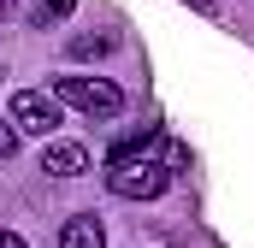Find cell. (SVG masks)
Wrapping results in <instances>:
<instances>
[{
	"label": "cell",
	"mask_w": 254,
	"mask_h": 248,
	"mask_svg": "<svg viewBox=\"0 0 254 248\" xmlns=\"http://www.w3.org/2000/svg\"><path fill=\"white\" fill-rule=\"evenodd\" d=\"M42 172L48 178H83L89 172V148L83 142H48L42 148Z\"/></svg>",
	"instance_id": "obj_4"
},
{
	"label": "cell",
	"mask_w": 254,
	"mask_h": 248,
	"mask_svg": "<svg viewBox=\"0 0 254 248\" xmlns=\"http://www.w3.org/2000/svg\"><path fill=\"white\" fill-rule=\"evenodd\" d=\"M12 148H18V130H12V124H0V160H6Z\"/></svg>",
	"instance_id": "obj_9"
},
{
	"label": "cell",
	"mask_w": 254,
	"mask_h": 248,
	"mask_svg": "<svg viewBox=\"0 0 254 248\" xmlns=\"http://www.w3.org/2000/svg\"><path fill=\"white\" fill-rule=\"evenodd\" d=\"M54 101L89 113V119H119L125 113V89L107 83V77H54Z\"/></svg>",
	"instance_id": "obj_1"
},
{
	"label": "cell",
	"mask_w": 254,
	"mask_h": 248,
	"mask_svg": "<svg viewBox=\"0 0 254 248\" xmlns=\"http://www.w3.org/2000/svg\"><path fill=\"white\" fill-rule=\"evenodd\" d=\"M12 12H18V0H0V24H6V18H12Z\"/></svg>",
	"instance_id": "obj_11"
},
{
	"label": "cell",
	"mask_w": 254,
	"mask_h": 248,
	"mask_svg": "<svg viewBox=\"0 0 254 248\" xmlns=\"http://www.w3.org/2000/svg\"><path fill=\"white\" fill-rule=\"evenodd\" d=\"M154 142H160V130H154V124H142L136 136H125V142H113V154H107V160H113V166H125V160H136V154L148 160V148H154Z\"/></svg>",
	"instance_id": "obj_6"
},
{
	"label": "cell",
	"mask_w": 254,
	"mask_h": 248,
	"mask_svg": "<svg viewBox=\"0 0 254 248\" xmlns=\"http://www.w3.org/2000/svg\"><path fill=\"white\" fill-rule=\"evenodd\" d=\"M60 248H107V231H101V219H95V213H77V219H65Z\"/></svg>",
	"instance_id": "obj_5"
},
{
	"label": "cell",
	"mask_w": 254,
	"mask_h": 248,
	"mask_svg": "<svg viewBox=\"0 0 254 248\" xmlns=\"http://www.w3.org/2000/svg\"><path fill=\"white\" fill-rule=\"evenodd\" d=\"M113 36H71V60H107Z\"/></svg>",
	"instance_id": "obj_7"
},
{
	"label": "cell",
	"mask_w": 254,
	"mask_h": 248,
	"mask_svg": "<svg viewBox=\"0 0 254 248\" xmlns=\"http://www.w3.org/2000/svg\"><path fill=\"white\" fill-rule=\"evenodd\" d=\"M166 184H172L166 160H125V166L107 172V189L119 201H154V195H166Z\"/></svg>",
	"instance_id": "obj_2"
},
{
	"label": "cell",
	"mask_w": 254,
	"mask_h": 248,
	"mask_svg": "<svg viewBox=\"0 0 254 248\" xmlns=\"http://www.w3.org/2000/svg\"><path fill=\"white\" fill-rule=\"evenodd\" d=\"M71 12H77V0H42V6H36V24L48 30V24H65Z\"/></svg>",
	"instance_id": "obj_8"
},
{
	"label": "cell",
	"mask_w": 254,
	"mask_h": 248,
	"mask_svg": "<svg viewBox=\"0 0 254 248\" xmlns=\"http://www.w3.org/2000/svg\"><path fill=\"white\" fill-rule=\"evenodd\" d=\"M0 248H24V237L18 231H0Z\"/></svg>",
	"instance_id": "obj_10"
},
{
	"label": "cell",
	"mask_w": 254,
	"mask_h": 248,
	"mask_svg": "<svg viewBox=\"0 0 254 248\" xmlns=\"http://www.w3.org/2000/svg\"><path fill=\"white\" fill-rule=\"evenodd\" d=\"M6 124H12L18 136H54V130H60V101H54L48 89H18L12 107H6Z\"/></svg>",
	"instance_id": "obj_3"
}]
</instances>
